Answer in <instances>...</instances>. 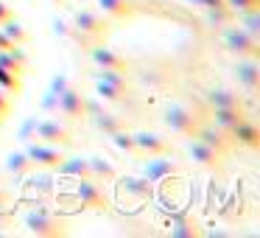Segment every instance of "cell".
Instances as JSON below:
<instances>
[{
  "instance_id": "obj_47",
  "label": "cell",
  "mask_w": 260,
  "mask_h": 238,
  "mask_svg": "<svg viewBox=\"0 0 260 238\" xmlns=\"http://www.w3.org/2000/svg\"><path fill=\"white\" fill-rule=\"evenodd\" d=\"M53 3H62V0H53Z\"/></svg>"
},
{
  "instance_id": "obj_39",
  "label": "cell",
  "mask_w": 260,
  "mask_h": 238,
  "mask_svg": "<svg viewBox=\"0 0 260 238\" xmlns=\"http://www.w3.org/2000/svg\"><path fill=\"white\" fill-rule=\"evenodd\" d=\"M9 224H12V210H9V204H3V207H0V230L9 227Z\"/></svg>"
},
{
  "instance_id": "obj_5",
  "label": "cell",
  "mask_w": 260,
  "mask_h": 238,
  "mask_svg": "<svg viewBox=\"0 0 260 238\" xmlns=\"http://www.w3.org/2000/svg\"><path fill=\"white\" fill-rule=\"evenodd\" d=\"M224 48L238 56H257V40L249 37L241 25H230L224 31Z\"/></svg>"
},
{
  "instance_id": "obj_45",
  "label": "cell",
  "mask_w": 260,
  "mask_h": 238,
  "mask_svg": "<svg viewBox=\"0 0 260 238\" xmlns=\"http://www.w3.org/2000/svg\"><path fill=\"white\" fill-rule=\"evenodd\" d=\"M12 45H14V42L9 40V37L3 34V31H0V51H3V48H12Z\"/></svg>"
},
{
  "instance_id": "obj_32",
  "label": "cell",
  "mask_w": 260,
  "mask_h": 238,
  "mask_svg": "<svg viewBox=\"0 0 260 238\" xmlns=\"http://www.w3.org/2000/svg\"><path fill=\"white\" fill-rule=\"evenodd\" d=\"M112 137V143L120 148L123 154H137V143H135V135H129L126 129H118L115 135H109Z\"/></svg>"
},
{
  "instance_id": "obj_16",
  "label": "cell",
  "mask_w": 260,
  "mask_h": 238,
  "mask_svg": "<svg viewBox=\"0 0 260 238\" xmlns=\"http://www.w3.org/2000/svg\"><path fill=\"white\" fill-rule=\"evenodd\" d=\"M135 143H137V154H143V157H151V154H168L171 152L168 140L159 137V135H154V132H137Z\"/></svg>"
},
{
  "instance_id": "obj_33",
  "label": "cell",
  "mask_w": 260,
  "mask_h": 238,
  "mask_svg": "<svg viewBox=\"0 0 260 238\" xmlns=\"http://www.w3.org/2000/svg\"><path fill=\"white\" fill-rule=\"evenodd\" d=\"M95 93H98V98H104V101H123L126 98V90H120V87H115V84H107V81H98Z\"/></svg>"
},
{
  "instance_id": "obj_2",
  "label": "cell",
  "mask_w": 260,
  "mask_h": 238,
  "mask_svg": "<svg viewBox=\"0 0 260 238\" xmlns=\"http://www.w3.org/2000/svg\"><path fill=\"white\" fill-rule=\"evenodd\" d=\"M73 196L81 207H90V210H107L109 207V199L104 193L101 182L92 180V176H81V180H73Z\"/></svg>"
},
{
  "instance_id": "obj_10",
  "label": "cell",
  "mask_w": 260,
  "mask_h": 238,
  "mask_svg": "<svg viewBox=\"0 0 260 238\" xmlns=\"http://www.w3.org/2000/svg\"><path fill=\"white\" fill-rule=\"evenodd\" d=\"M34 137H40V140H45V143H53V146H70V143H73L70 129H68L64 124H59V121H53V118L37 121Z\"/></svg>"
},
{
  "instance_id": "obj_34",
  "label": "cell",
  "mask_w": 260,
  "mask_h": 238,
  "mask_svg": "<svg viewBox=\"0 0 260 238\" xmlns=\"http://www.w3.org/2000/svg\"><path fill=\"white\" fill-rule=\"evenodd\" d=\"M0 87H6V90H14V93H17V90H20V79L12 73V70L0 68Z\"/></svg>"
},
{
  "instance_id": "obj_43",
  "label": "cell",
  "mask_w": 260,
  "mask_h": 238,
  "mask_svg": "<svg viewBox=\"0 0 260 238\" xmlns=\"http://www.w3.org/2000/svg\"><path fill=\"white\" fill-rule=\"evenodd\" d=\"M9 107H12V104H9V98L3 96V87H0V112H6V115H9Z\"/></svg>"
},
{
  "instance_id": "obj_19",
  "label": "cell",
  "mask_w": 260,
  "mask_h": 238,
  "mask_svg": "<svg viewBox=\"0 0 260 238\" xmlns=\"http://www.w3.org/2000/svg\"><path fill=\"white\" fill-rule=\"evenodd\" d=\"M0 68L12 70L14 76H20L25 70V53L20 45H12V48H3L0 51Z\"/></svg>"
},
{
  "instance_id": "obj_23",
  "label": "cell",
  "mask_w": 260,
  "mask_h": 238,
  "mask_svg": "<svg viewBox=\"0 0 260 238\" xmlns=\"http://www.w3.org/2000/svg\"><path fill=\"white\" fill-rule=\"evenodd\" d=\"M207 104L210 109H218V107H241V96L226 87H215V90L207 93Z\"/></svg>"
},
{
  "instance_id": "obj_38",
  "label": "cell",
  "mask_w": 260,
  "mask_h": 238,
  "mask_svg": "<svg viewBox=\"0 0 260 238\" xmlns=\"http://www.w3.org/2000/svg\"><path fill=\"white\" fill-rule=\"evenodd\" d=\"M64 87H68V79H64V76H53V79H51V93H53V96H59Z\"/></svg>"
},
{
  "instance_id": "obj_35",
  "label": "cell",
  "mask_w": 260,
  "mask_h": 238,
  "mask_svg": "<svg viewBox=\"0 0 260 238\" xmlns=\"http://www.w3.org/2000/svg\"><path fill=\"white\" fill-rule=\"evenodd\" d=\"M232 12H249V9H260V0H224Z\"/></svg>"
},
{
  "instance_id": "obj_4",
  "label": "cell",
  "mask_w": 260,
  "mask_h": 238,
  "mask_svg": "<svg viewBox=\"0 0 260 238\" xmlns=\"http://www.w3.org/2000/svg\"><path fill=\"white\" fill-rule=\"evenodd\" d=\"M25 154H28L31 165H37V168H48V171H53V168H56V165L64 160L62 146H53V143H45V140L28 143Z\"/></svg>"
},
{
  "instance_id": "obj_31",
  "label": "cell",
  "mask_w": 260,
  "mask_h": 238,
  "mask_svg": "<svg viewBox=\"0 0 260 238\" xmlns=\"http://www.w3.org/2000/svg\"><path fill=\"white\" fill-rule=\"evenodd\" d=\"M6 168L12 171V174H17V176H25L34 165H31V160H28V154H20V152H14V154H9V163H6Z\"/></svg>"
},
{
  "instance_id": "obj_25",
  "label": "cell",
  "mask_w": 260,
  "mask_h": 238,
  "mask_svg": "<svg viewBox=\"0 0 260 238\" xmlns=\"http://www.w3.org/2000/svg\"><path fill=\"white\" fill-rule=\"evenodd\" d=\"M92 118V124L98 126V129L104 132V135H115L118 129H123V121L118 118V115H112V112H107V109H101V112H95V115H90Z\"/></svg>"
},
{
  "instance_id": "obj_13",
  "label": "cell",
  "mask_w": 260,
  "mask_h": 238,
  "mask_svg": "<svg viewBox=\"0 0 260 238\" xmlns=\"http://www.w3.org/2000/svg\"><path fill=\"white\" fill-rule=\"evenodd\" d=\"M90 59L98 65V68H109V70H129V65H126V59L120 56L115 48L109 45H98V42H92L90 45Z\"/></svg>"
},
{
  "instance_id": "obj_6",
  "label": "cell",
  "mask_w": 260,
  "mask_h": 238,
  "mask_svg": "<svg viewBox=\"0 0 260 238\" xmlns=\"http://www.w3.org/2000/svg\"><path fill=\"white\" fill-rule=\"evenodd\" d=\"M179 165L174 163V160H168L165 154H151V157H146V163H143V176L146 180H151L154 185L157 182H165L168 176H179Z\"/></svg>"
},
{
  "instance_id": "obj_29",
  "label": "cell",
  "mask_w": 260,
  "mask_h": 238,
  "mask_svg": "<svg viewBox=\"0 0 260 238\" xmlns=\"http://www.w3.org/2000/svg\"><path fill=\"white\" fill-rule=\"evenodd\" d=\"M92 76H95V81H107V84H115V87H120V90H126V73L123 70L98 68V70H92Z\"/></svg>"
},
{
  "instance_id": "obj_17",
  "label": "cell",
  "mask_w": 260,
  "mask_h": 238,
  "mask_svg": "<svg viewBox=\"0 0 260 238\" xmlns=\"http://www.w3.org/2000/svg\"><path fill=\"white\" fill-rule=\"evenodd\" d=\"M187 154H190L193 163L204 165V168H213V171H218V168H221V154H218V152H213L210 146H204L202 140H196V137H193V140L187 143Z\"/></svg>"
},
{
  "instance_id": "obj_20",
  "label": "cell",
  "mask_w": 260,
  "mask_h": 238,
  "mask_svg": "<svg viewBox=\"0 0 260 238\" xmlns=\"http://www.w3.org/2000/svg\"><path fill=\"white\" fill-rule=\"evenodd\" d=\"M98 9H101L109 20H123V17H132V14H135L132 0H98Z\"/></svg>"
},
{
  "instance_id": "obj_36",
  "label": "cell",
  "mask_w": 260,
  "mask_h": 238,
  "mask_svg": "<svg viewBox=\"0 0 260 238\" xmlns=\"http://www.w3.org/2000/svg\"><path fill=\"white\" fill-rule=\"evenodd\" d=\"M37 132V118H28L23 124V129H20V140H31V135Z\"/></svg>"
},
{
  "instance_id": "obj_30",
  "label": "cell",
  "mask_w": 260,
  "mask_h": 238,
  "mask_svg": "<svg viewBox=\"0 0 260 238\" xmlns=\"http://www.w3.org/2000/svg\"><path fill=\"white\" fill-rule=\"evenodd\" d=\"M3 34H6L14 45H25V42H28V31H25L14 17H9L6 23H3Z\"/></svg>"
},
{
  "instance_id": "obj_3",
  "label": "cell",
  "mask_w": 260,
  "mask_h": 238,
  "mask_svg": "<svg viewBox=\"0 0 260 238\" xmlns=\"http://www.w3.org/2000/svg\"><path fill=\"white\" fill-rule=\"evenodd\" d=\"M25 227H28V232H34V235H62L64 232L62 219H56V216L45 207H37V210H31V213H25Z\"/></svg>"
},
{
  "instance_id": "obj_26",
  "label": "cell",
  "mask_w": 260,
  "mask_h": 238,
  "mask_svg": "<svg viewBox=\"0 0 260 238\" xmlns=\"http://www.w3.org/2000/svg\"><path fill=\"white\" fill-rule=\"evenodd\" d=\"M25 188H31V191L37 193V202H42L45 196H51V193H53V180L48 174H34V176H28Z\"/></svg>"
},
{
  "instance_id": "obj_22",
  "label": "cell",
  "mask_w": 260,
  "mask_h": 238,
  "mask_svg": "<svg viewBox=\"0 0 260 238\" xmlns=\"http://www.w3.org/2000/svg\"><path fill=\"white\" fill-rule=\"evenodd\" d=\"M241 118H243L241 107H218V109H213V124L218 126V129H224V132H230Z\"/></svg>"
},
{
  "instance_id": "obj_9",
  "label": "cell",
  "mask_w": 260,
  "mask_h": 238,
  "mask_svg": "<svg viewBox=\"0 0 260 238\" xmlns=\"http://www.w3.org/2000/svg\"><path fill=\"white\" fill-rule=\"evenodd\" d=\"M168 230L174 238H193V235H204L199 219H193L190 210H174L168 216Z\"/></svg>"
},
{
  "instance_id": "obj_15",
  "label": "cell",
  "mask_w": 260,
  "mask_h": 238,
  "mask_svg": "<svg viewBox=\"0 0 260 238\" xmlns=\"http://www.w3.org/2000/svg\"><path fill=\"white\" fill-rule=\"evenodd\" d=\"M226 135H230V140H238L241 146H249V148L260 146V129H257V124L249 121V118H241Z\"/></svg>"
},
{
  "instance_id": "obj_27",
  "label": "cell",
  "mask_w": 260,
  "mask_h": 238,
  "mask_svg": "<svg viewBox=\"0 0 260 238\" xmlns=\"http://www.w3.org/2000/svg\"><path fill=\"white\" fill-rule=\"evenodd\" d=\"M207 20H210V25H215V28H224V25H230L232 20H235V12H232L226 3H221V6L207 9Z\"/></svg>"
},
{
  "instance_id": "obj_41",
  "label": "cell",
  "mask_w": 260,
  "mask_h": 238,
  "mask_svg": "<svg viewBox=\"0 0 260 238\" xmlns=\"http://www.w3.org/2000/svg\"><path fill=\"white\" fill-rule=\"evenodd\" d=\"M56 34H64V37H70L73 31L68 28V23H64V20H56Z\"/></svg>"
},
{
  "instance_id": "obj_28",
  "label": "cell",
  "mask_w": 260,
  "mask_h": 238,
  "mask_svg": "<svg viewBox=\"0 0 260 238\" xmlns=\"http://www.w3.org/2000/svg\"><path fill=\"white\" fill-rule=\"evenodd\" d=\"M235 17L243 23L241 28L246 31L249 37H254V40H257V37H260V9H249V12H238Z\"/></svg>"
},
{
  "instance_id": "obj_42",
  "label": "cell",
  "mask_w": 260,
  "mask_h": 238,
  "mask_svg": "<svg viewBox=\"0 0 260 238\" xmlns=\"http://www.w3.org/2000/svg\"><path fill=\"white\" fill-rule=\"evenodd\" d=\"M9 17H12V12H9V6L3 3V0H0V23H6Z\"/></svg>"
},
{
  "instance_id": "obj_37",
  "label": "cell",
  "mask_w": 260,
  "mask_h": 238,
  "mask_svg": "<svg viewBox=\"0 0 260 238\" xmlns=\"http://www.w3.org/2000/svg\"><path fill=\"white\" fill-rule=\"evenodd\" d=\"M190 204H202V180H193L190 185Z\"/></svg>"
},
{
  "instance_id": "obj_21",
  "label": "cell",
  "mask_w": 260,
  "mask_h": 238,
  "mask_svg": "<svg viewBox=\"0 0 260 238\" xmlns=\"http://www.w3.org/2000/svg\"><path fill=\"white\" fill-rule=\"evenodd\" d=\"M87 163H90V176L98 182H112L118 180V168H115L109 160L104 157H87Z\"/></svg>"
},
{
  "instance_id": "obj_7",
  "label": "cell",
  "mask_w": 260,
  "mask_h": 238,
  "mask_svg": "<svg viewBox=\"0 0 260 238\" xmlns=\"http://www.w3.org/2000/svg\"><path fill=\"white\" fill-rule=\"evenodd\" d=\"M73 28L79 31V34H84L90 42H95L98 37L107 34L109 20L98 17L95 12H87V9H81V12H76V14H73Z\"/></svg>"
},
{
  "instance_id": "obj_40",
  "label": "cell",
  "mask_w": 260,
  "mask_h": 238,
  "mask_svg": "<svg viewBox=\"0 0 260 238\" xmlns=\"http://www.w3.org/2000/svg\"><path fill=\"white\" fill-rule=\"evenodd\" d=\"M193 6H202V9H213V6H221L224 0H190Z\"/></svg>"
},
{
  "instance_id": "obj_11",
  "label": "cell",
  "mask_w": 260,
  "mask_h": 238,
  "mask_svg": "<svg viewBox=\"0 0 260 238\" xmlns=\"http://www.w3.org/2000/svg\"><path fill=\"white\" fill-rule=\"evenodd\" d=\"M235 79L249 96H254V90L260 87V65L257 56H241L235 65Z\"/></svg>"
},
{
  "instance_id": "obj_24",
  "label": "cell",
  "mask_w": 260,
  "mask_h": 238,
  "mask_svg": "<svg viewBox=\"0 0 260 238\" xmlns=\"http://www.w3.org/2000/svg\"><path fill=\"white\" fill-rule=\"evenodd\" d=\"M224 193H226V191H224V185H221V182L210 180V182H207V193H202V204H199V207H202L204 213H213V210L221 204Z\"/></svg>"
},
{
  "instance_id": "obj_14",
  "label": "cell",
  "mask_w": 260,
  "mask_h": 238,
  "mask_svg": "<svg viewBox=\"0 0 260 238\" xmlns=\"http://www.w3.org/2000/svg\"><path fill=\"white\" fill-rule=\"evenodd\" d=\"M118 188L129 196L140 199V202H151L154 199V182L146 180V176H118Z\"/></svg>"
},
{
  "instance_id": "obj_18",
  "label": "cell",
  "mask_w": 260,
  "mask_h": 238,
  "mask_svg": "<svg viewBox=\"0 0 260 238\" xmlns=\"http://www.w3.org/2000/svg\"><path fill=\"white\" fill-rule=\"evenodd\" d=\"M53 171L62 180H81V176H90V163H87V157H64Z\"/></svg>"
},
{
  "instance_id": "obj_8",
  "label": "cell",
  "mask_w": 260,
  "mask_h": 238,
  "mask_svg": "<svg viewBox=\"0 0 260 238\" xmlns=\"http://www.w3.org/2000/svg\"><path fill=\"white\" fill-rule=\"evenodd\" d=\"M56 109H59V112H62L68 121H73V124H79V121L87 118V112H84V98H81V93L73 90V87H64V90L56 96Z\"/></svg>"
},
{
  "instance_id": "obj_12",
  "label": "cell",
  "mask_w": 260,
  "mask_h": 238,
  "mask_svg": "<svg viewBox=\"0 0 260 238\" xmlns=\"http://www.w3.org/2000/svg\"><path fill=\"white\" fill-rule=\"evenodd\" d=\"M193 137L202 140L204 146H210L213 152H218L221 157L230 152V135H226L224 129H218L215 124H204V121H202V126L196 129V135H193Z\"/></svg>"
},
{
  "instance_id": "obj_44",
  "label": "cell",
  "mask_w": 260,
  "mask_h": 238,
  "mask_svg": "<svg viewBox=\"0 0 260 238\" xmlns=\"http://www.w3.org/2000/svg\"><path fill=\"white\" fill-rule=\"evenodd\" d=\"M9 199H12V193H9L6 188L0 185V207H3V204H9Z\"/></svg>"
},
{
  "instance_id": "obj_1",
  "label": "cell",
  "mask_w": 260,
  "mask_h": 238,
  "mask_svg": "<svg viewBox=\"0 0 260 238\" xmlns=\"http://www.w3.org/2000/svg\"><path fill=\"white\" fill-rule=\"evenodd\" d=\"M162 121H165V126H168L174 135H182V137H193L196 129L202 126V118H199L193 109L182 107V104H171V107H165Z\"/></svg>"
},
{
  "instance_id": "obj_46",
  "label": "cell",
  "mask_w": 260,
  "mask_h": 238,
  "mask_svg": "<svg viewBox=\"0 0 260 238\" xmlns=\"http://www.w3.org/2000/svg\"><path fill=\"white\" fill-rule=\"evenodd\" d=\"M3 121H6V112H0V124H3Z\"/></svg>"
}]
</instances>
